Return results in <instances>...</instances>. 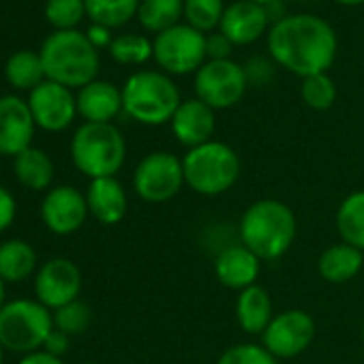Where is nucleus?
Returning a JSON list of instances; mask_svg holds the SVG:
<instances>
[{
  "instance_id": "72a5a7b5",
  "label": "nucleus",
  "mask_w": 364,
  "mask_h": 364,
  "mask_svg": "<svg viewBox=\"0 0 364 364\" xmlns=\"http://www.w3.org/2000/svg\"><path fill=\"white\" fill-rule=\"evenodd\" d=\"M217 364H277V358L264 345L240 343L225 349L219 355Z\"/></svg>"
},
{
  "instance_id": "423d86ee",
  "label": "nucleus",
  "mask_w": 364,
  "mask_h": 364,
  "mask_svg": "<svg viewBox=\"0 0 364 364\" xmlns=\"http://www.w3.org/2000/svg\"><path fill=\"white\" fill-rule=\"evenodd\" d=\"M180 103L178 86L159 71H137L122 88V112L141 124L171 122Z\"/></svg>"
},
{
  "instance_id": "a19ab883",
  "label": "nucleus",
  "mask_w": 364,
  "mask_h": 364,
  "mask_svg": "<svg viewBox=\"0 0 364 364\" xmlns=\"http://www.w3.org/2000/svg\"><path fill=\"white\" fill-rule=\"evenodd\" d=\"M264 9H266V16H268V20H270V26H272V24H279L281 20L287 18L283 0H270V3L264 5Z\"/></svg>"
},
{
  "instance_id": "20e7f679",
  "label": "nucleus",
  "mask_w": 364,
  "mask_h": 364,
  "mask_svg": "<svg viewBox=\"0 0 364 364\" xmlns=\"http://www.w3.org/2000/svg\"><path fill=\"white\" fill-rule=\"evenodd\" d=\"M182 169H185V185H189L191 191L215 198L228 193L236 185L242 163L232 146L210 139L185 154Z\"/></svg>"
},
{
  "instance_id": "473e14b6",
  "label": "nucleus",
  "mask_w": 364,
  "mask_h": 364,
  "mask_svg": "<svg viewBox=\"0 0 364 364\" xmlns=\"http://www.w3.org/2000/svg\"><path fill=\"white\" fill-rule=\"evenodd\" d=\"M86 16L84 0H48L46 18L58 31H73Z\"/></svg>"
},
{
  "instance_id": "e433bc0d",
  "label": "nucleus",
  "mask_w": 364,
  "mask_h": 364,
  "mask_svg": "<svg viewBox=\"0 0 364 364\" xmlns=\"http://www.w3.org/2000/svg\"><path fill=\"white\" fill-rule=\"evenodd\" d=\"M14 219H16V200L5 187H0V232H5L14 223Z\"/></svg>"
},
{
  "instance_id": "5701e85b",
  "label": "nucleus",
  "mask_w": 364,
  "mask_h": 364,
  "mask_svg": "<svg viewBox=\"0 0 364 364\" xmlns=\"http://www.w3.org/2000/svg\"><path fill=\"white\" fill-rule=\"evenodd\" d=\"M14 169L20 185H24L31 191H43L54 180V163L50 154L33 146L16 156Z\"/></svg>"
},
{
  "instance_id": "c85d7f7f",
  "label": "nucleus",
  "mask_w": 364,
  "mask_h": 364,
  "mask_svg": "<svg viewBox=\"0 0 364 364\" xmlns=\"http://www.w3.org/2000/svg\"><path fill=\"white\" fill-rule=\"evenodd\" d=\"M223 14V0H185V20L191 28L200 33L219 28Z\"/></svg>"
},
{
  "instance_id": "a878e982",
  "label": "nucleus",
  "mask_w": 364,
  "mask_h": 364,
  "mask_svg": "<svg viewBox=\"0 0 364 364\" xmlns=\"http://www.w3.org/2000/svg\"><path fill=\"white\" fill-rule=\"evenodd\" d=\"M185 18V0H141L137 20L148 33H165Z\"/></svg>"
},
{
  "instance_id": "4be33fe9",
  "label": "nucleus",
  "mask_w": 364,
  "mask_h": 364,
  "mask_svg": "<svg viewBox=\"0 0 364 364\" xmlns=\"http://www.w3.org/2000/svg\"><path fill=\"white\" fill-rule=\"evenodd\" d=\"M364 264V253L351 245L338 242L328 247L317 262V270L328 283H347L351 281Z\"/></svg>"
},
{
  "instance_id": "9d476101",
  "label": "nucleus",
  "mask_w": 364,
  "mask_h": 364,
  "mask_svg": "<svg viewBox=\"0 0 364 364\" xmlns=\"http://www.w3.org/2000/svg\"><path fill=\"white\" fill-rule=\"evenodd\" d=\"M247 86L245 69L234 60H206L196 73V95L213 109L234 107Z\"/></svg>"
},
{
  "instance_id": "c756f323",
  "label": "nucleus",
  "mask_w": 364,
  "mask_h": 364,
  "mask_svg": "<svg viewBox=\"0 0 364 364\" xmlns=\"http://www.w3.org/2000/svg\"><path fill=\"white\" fill-rule=\"evenodd\" d=\"M109 54L120 65H141L150 56H154L152 41L141 35H120L114 37L109 46Z\"/></svg>"
},
{
  "instance_id": "f3484780",
  "label": "nucleus",
  "mask_w": 364,
  "mask_h": 364,
  "mask_svg": "<svg viewBox=\"0 0 364 364\" xmlns=\"http://www.w3.org/2000/svg\"><path fill=\"white\" fill-rule=\"evenodd\" d=\"M268 28L270 20L266 16L264 5L247 3V0H238V3L225 7V14L219 24V33H223L232 41V46L255 43Z\"/></svg>"
},
{
  "instance_id": "4468645a",
  "label": "nucleus",
  "mask_w": 364,
  "mask_h": 364,
  "mask_svg": "<svg viewBox=\"0 0 364 364\" xmlns=\"http://www.w3.org/2000/svg\"><path fill=\"white\" fill-rule=\"evenodd\" d=\"M88 215L86 196H82L75 187H56L41 204V219L46 228L58 236L77 232Z\"/></svg>"
},
{
  "instance_id": "2f4dec72",
  "label": "nucleus",
  "mask_w": 364,
  "mask_h": 364,
  "mask_svg": "<svg viewBox=\"0 0 364 364\" xmlns=\"http://www.w3.org/2000/svg\"><path fill=\"white\" fill-rule=\"evenodd\" d=\"M90 321H92V311H90L88 302H84L80 298L54 311V328L65 332L67 336L84 334L88 330Z\"/></svg>"
},
{
  "instance_id": "6e6552de",
  "label": "nucleus",
  "mask_w": 364,
  "mask_h": 364,
  "mask_svg": "<svg viewBox=\"0 0 364 364\" xmlns=\"http://www.w3.org/2000/svg\"><path fill=\"white\" fill-rule=\"evenodd\" d=\"M182 185H185L182 159L165 150L146 154L133 173V189L148 204H163L173 200Z\"/></svg>"
},
{
  "instance_id": "aec40b11",
  "label": "nucleus",
  "mask_w": 364,
  "mask_h": 364,
  "mask_svg": "<svg viewBox=\"0 0 364 364\" xmlns=\"http://www.w3.org/2000/svg\"><path fill=\"white\" fill-rule=\"evenodd\" d=\"M75 99L77 114L86 122H112L122 112V90L103 80H95L80 88Z\"/></svg>"
},
{
  "instance_id": "0eeeda50",
  "label": "nucleus",
  "mask_w": 364,
  "mask_h": 364,
  "mask_svg": "<svg viewBox=\"0 0 364 364\" xmlns=\"http://www.w3.org/2000/svg\"><path fill=\"white\" fill-rule=\"evenodd\" d=\"M54 330V315L39 300H14L0 311V345L33 353L46 345Z\"/></svg>"
},
{
  "instance_id": "6ab92c4d",
  "label": "nucleus",
  "mask_w": 364,
  "mask_h": 364,
  "mask_svg": "<svg viewBox=\"0 0 364 364\" xmlns=\"http://www.w3.org/2000/svg\"><path fill=\"white\" fill-rule=\"evenodd\" d=\"M86 204H88V213L101 225L120 223L129 208L124 187L116 180V176L90 180L88 191H86Z\"/></svg>"
},
{
  "instance_id": "cd10ccee",
  "label": "nucleus",
  "mask_w": 364,
  "mask_h": 364,
  "mask_svg": "<svg viewBox=\"0 0 364 364\" xmlns=\"http://www.w3.org/2000/svg\"><path fill=\"white\" fill-rule=\"evenodd\" d=\"M141 0H84L86 16L97 26L116 28L137 16Z\"/></svg>"
},
{
  "instance_id": "b1692460",
  "label": "nucleus",
  "mask_w": 364,
  "mask_h": 364,
  "mask_svg": "<svg viewBox=\"0 0 364 364\" xmlns=\"http://www.w3.org/2000/svg\"><path fill=\"white\" fill-rule=\"evenodd\" d=\"M35 266L37 253L28 242L14 238L0 245V279L5 283H20L28 279Z\"/></svg>"
},
{
  "instance_id": "f8f14e48",
  "label": "nucleus",
  "mask_w": 364,
  "mask_h": 364,
  "mask_svg": "<svg viewBox=\"0 0 364 364\" xmlns=\"http://www.w3.org/2000/svg\"><path fill=\"white\" fill-rule=\"evenodd\" d=\"M82 291V272L77 264L65 257H54L46 262L35 279V294L37 300L56 311L73 300L80 298Z\"/></svg>"
},
{
  "instance_id": "f704fd0d",
  "label": "nucleus",
  "mask_w": 364,
  "mask_h": 364,
  "mask_svg": "<svg viewBox=\"0 0 364 364\" xmlns=\"http://www.w3.org/2000/svg\"><path fill=\"white\" fill-rule=\"evenodd\" d=\"M274 60H268L264 56H253L242 69L247 75V84L251 86H266L274 77Z\"/></svg>"
},
{
  "instance_id": "1a4fd4ad",
  "label": "nucleus",
  "mask_w": 364,
  "mask_h": 364,
  "mask_svg": "<svg viewBox=\"0 0 364 364\" xmlns=\"http://www.w3.org/2000/svg\"><path fill=\"white\" fill-rule=\"evenodd\" d=\"M154 60L169 75L198 73L206 58V35L191 28L189 24H178L152 41Z\"/></svg>"
},
{
  "instance_id": "c9c22d12",
  "label": "nucleus",
  "mask_w": 364,
  "mask_h": 364,
  "mask_svg": "<svg viewBox=\"0 0 364 364\" xmlns=\"http://www.w3.org/2000/svg\"><path fill=\"white\" fill-rule=\"evenodd\" d=\"M234 46L223 33H213L206 37V58L208 60H230Z\"/></svg>"
},
{
  "instance_id": "ea45409f",
  "label": "nucleus",
  "mask_w": 364,
  "mask_h": 364,
  "mask_svg": "<svg viewBox=\"0 0 364 364\" xmlns=\"http://www.w3.org/2000/svg\"><path fill=\"white\" fill-rule=\"evenodd\" d=\"M20 364H63V360L48 351H33V353H26L20 360Z\"/></svg>"
},
{
  "instance_id": "7ed1b4c3",
  "label": "nucleus",
  "mask_w": 364,
  "mask_h": 364,
  "mask_svg": "<svg viewBox=\"0 0 364 364\" xmlns=\"http://www.w3.org/2000/svg\"><path fill=\"white\" fill-rule=\"evenodd\" d=\"M46 77L67 88H84L97 80L99 52L80 31H56L41 46Z\"/></svg>"
},
{
  "instance_id": "7c9ffc66",
  "label": "nucleus",
  "mask_w": 364,
  "mask_h": 364,
  "mask_svg": "<svg viewBox=\"0 0 364 364\" xmlns=\"http://www.w3.org/2000/svg\"><path fill=\"white\" fill-rule=\"evenodd\" d=\"M302 101L317 112L330 109L336 101V86L332 82V77L328 73H317V75H309L302 80V88H300Z\"/></svg>"
},
{
  "instance_id": "9b49d317",
  "label": "nucleus",
  "mask_w": 364,
  "mask_h": 364,
  "mask_svg": "<svg viewBox=\"0 0 364 364\" xmlns=\"http://www.w3.org/2000/svg\"><path fill=\"white\" fill-rule=\"evenodd\" d=\"M264 347L274 358H296L306 351L315 338V319L302 309H287L272 317L262 334Z\"/></svg>"
},
{
  "instance_id": "dca6fc26",
  "label": "nucleus",
  "mask_w": 364,
  "mask_h": 364,
  "mask_svg": "<svg viewBox=\"0 0 364 364\" xmlns=\"http://www.w3.org/2000/svg\"><path fill=\"white\" fill-rule=\"evenodd\" d=\"M169 124H171V133L176 135V139L191 150L213 139L217 118H215V109L196 97L189 101H182L178 105Z\"/></svg>"
},
{
  "instance_id": "49530a36",
  "label": "nucleus",
  "mask_w": 364,
  "mask_h": 364,
  "mask_svg": "<svg viewBox=\"0 0 364 364\" xmlns=\"http://www.w3.org/2000/svg\"><path fill=\"white\" fill-rule=\"evenodd\" d=\"M362 338H364V326H362Z\"/></svg>"
},
{
  "instance_id": "c03bdc74",
  "label": "nucleus",
  "mask_w": 364,
  "mask_h": 364,
  "mask_svg": "<svg viewBox=\"0 0 364 364\" xmlns=\"http://www.w3.org/2000/svg\"><path fill=\"white\" fill-rule=\"evenodd\" d=\"M247 3H255V5H266L270 0H247Z\"/></svg>"
},
{
  "instance_id": "f257e3e1",
  "label": "nucleus",
  "mask_w": 364,
  "mask_h": 364,
  "mask_svg": "<svg viewBox=\"0 0 364 364\" xmlns=\"http://www.w3.org/2000/svg\"><path fill=\"white\" fill-rule=\"evenodd\" d=\"M336 46L334 28L309 14L287 16L268 31L270 58L302 80L326 73L336 58Z\"/></svg>"
},
{
  "instance_id": "f03ea898",
  "label": "nucleus",
  "mask_w": 364,
  "mask_h": 364,
  "mask_svg": "<svg viewBox=\"0 0 364 364\" xmlns=\"http://www.w3.org/2000/svg\"><path fill=\"white\" fill-rule=\"evenodd\" d=\"M294 210L279 200L253 202L240 219V240L259 259L283 257L296 240Z\"/></svg>"
},
{
  "instance_id": "79ce46f5",
  "label": "nucleus",
  "mask_w": 364,
  "mask_h": 364,
  "mask_svg": "<svg viewBox=\"0 0 364 364\" xmlns=\"http://www.w3.org/2000/svg\"><path fill=\"white\" fill-rule=\"evenodd\" d=\"M5 304H7V302H5V281L0 279V311H3Z\"/></svg>"
},
{
  "instance_id": "bb28decb",
  "label": "nucleus",
  "mask_w": 364,
  "mask_h": 364,
  "mask_svg": "<svg viewBox=\"0 0 364 364\" xmlns=\"http://www.w3.org/2000/svg\"><path fill=\"white\" fill-rule=\"evenodd\" d=\"M5 75H7V82H9L14 88H20V90H35L39 84L46 82V69H43L41 54L28 52V50L16 52V54L7 60Z\"/></svg>"
},
{
  "instance_id": "de8ad7c7",
  "label": "nucleus",
  "mask_w": 364,
  "mask_h": 364,
  "mask_svg": "<svg viewBox=\"0 0 364 364\" xmlns=\"http://www.w3.org/2000/svg\"><path fill=\"white\" fill-rule=\"evenodd\" d=\"M86 364H95V362H86Z\"/></svg>"
},
{
  "instance_id": "2eb2a0df",
  "label": "nucleus",
  "mask_w": 364,
  "mask_h": 364,
  "mask_svg": "<svg viewBox=\"0 0 364 364\" xmlns=\"http://www.w3.org/2000/svg\"><path fill=\"white\" fill-rule=\"evenodd\" d=\"M35 127L28 101L14 95L0 97V154L18 156L31 148Z\"/></svg>"
},
{
  "instance_id": "a18cd8bd",
  "label": "nucleus",
  "mask_w": 364,
  "mask_h": 364,
  "mask_svg": "<svg viewBox=\"0 0 364 364\" xmlns=\"http://www.w3.org/2000/svg\"><path fill=\"white\" fill-rule=\"evenodd\" d=\"M3 349H5V347H3V345H0V364H3Z\"/></svg>"
},
{
  "instance_id": "ddd939ff",
  "label": "nucleus",
  "mask_w": 364,
  "mask_h": 364,
  "mask_svg": "<svg viewBox=\"0 0 364 364\" xmlns=\"http://www.w3.org/2000/svg\"><path fill=\"white\" fill-rule=\"evenodd\" d=\"M28 107L37 127L56 133L73 122L77 114V99L71 95V88L46 80L35 90H31Z\"/></svg>"
},
{
  "instance_id": "393cba45",
  "label": "nucleus",
  "mask_w": 364,
  "mask_h": 364,
  "mask_svg": "<svg viewBox=\"0 0 364 364\" xmlns=\"http://www.w3.org/2000/svg\"><path fill=\"white\" fill-rule=\"evenodd\" d=\"M336 230L345 245L364 253V191L349 193L336 210Z\"/></svg>"
},
{
  "instance_id": "58836bf2",
  "label": "nucleus",
  "mask_w": 364,
  "mask_h": 364,
  "mask_svg": "<svg viewBox=\"0 0 364 364\" xmlns=\"http://www.w3.org/2000/svg\"><path fill=\"white\" fill-rule=\"evenodd\" d=\"M88 39H90V43L99 50V48H109L112 46V37H109V28H105V26H92L90 31H88Z\"/></svg>"
},
{
  "instance_id": "4c0bfd02",
  "label": "nucleus",
  "mask_w": 364,
  "mask_h": 364,
  "mask_svg": "<svg viewBox=\"0 0 364 364\" xmlns=\"http://www.w3.org/2000/svg\"><path fill=\"white\" fill-rule=\"evenodd\" d=\"M46 349L43 351H48V353H52V355H56V358H60L67 349H69V336L65 334V332H60V330H52V334L48 336V341H46V345H43Z\"/></svg>"
},
{
  "instance_id": "39448f33",
  "label": "nucleus",
  "mask_w": 364,
  "mask_h": 364,
  "mask_svg": "<svg viewBox=\"0 0 364 364\" xmlns=\"http://www.w3.org/2000/svg\"><path fill=\"white\" fill-rule=\"evenodd\" d=\"M127 156V141L112 122H86L71 139V159L90 180L116 176Z\"/></svg>"
},
{
  "instance_id": "37998d69",
  "label": "nucleus",
  "mask_w": 364,
  "mask_h": 364,
  "mask_svg": "<svg viewBox=\"0 0 364 364\" xmlns=\"http://www.w3.org/2000/svg\"><path fill=\"white\" fill-rule=\"evenodd\" d=\"M336 3H341V5H362L364 0H336Z\"/></svg>"
},
{
  "instance_id": "412c9836",
  "label": "nucleus",
  "mask_w": 364,
  "mask_h": 364,
  "mask_svg": "<svg viewBox=\"0 0 364 364\" xmlns=\"http://www.w3.org/2000/svg\"><path fill=\"white\" fill-rule=\"evenodd\" d=\"M272 313V298L262 285H251L238 294L236 300V319L240 328L249 334H264L270 326Z\"/></svg>"
},
{
  "instance_id": "a211bd4d",
  "label": "nucleus",
  "mask_w": 364,
  "mask_h": 364,
  "mask_svg": "<svg viewBox=\"0 0 364 364\" xmlns=\"http://www.w3.org/2000/svg\"><path fill=\"white\" fill-rule=\"evenodd\" d=\"M259 266H262V259L240 242V245L225 247L217 255L215 274H217L219 283L225 285L228 289L242 291V289L255 285V281L259 277Z\"/></svg>"
}]
</instances>
